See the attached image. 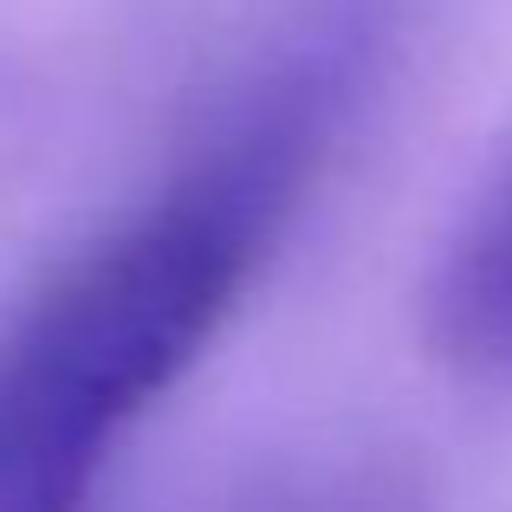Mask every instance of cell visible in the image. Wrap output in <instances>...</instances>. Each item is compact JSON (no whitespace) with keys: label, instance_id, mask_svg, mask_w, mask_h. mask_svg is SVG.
I'll list each match as a JSON object with an SVG mask.
<instances>
[{"label":"cell","instance_id":"obj_1","mask_svg":"<svg viewBox=\"0 0 512 512\" xmlns=\"http://www.w3.org/2000/svg\"><path fill=\"white\" fill-rule=\"evenodd\" d=\"M370 20L305 33L150 208L0 325V512H85L117 435L208 350L338 137Z\"/></svg>","mask_w":512,"mask_h":512},{"label":"cell","instance_id":"obj_2","mask_svg":"<svg viewBox=\"0 0 512 512\" xmlns=\"http://www.w3.org/2000/svg\"><path fill=\"white\" fill-rule=\"evenodd\" d=\"M435 344L461 370L512 383V163L474 195L435 273Z\"/></svg>","mask_w":512,"mask_h":512}]
</instances>
